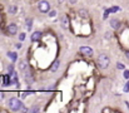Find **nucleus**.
<instances>
[{"mask_svg": "<svg viewBox=\"0 0 129 113\" xmlns=\"http://www.w3.org/2000/svg\"><path fill=\"white\" fill-rule=\"evenodd\" d=\"M8 106L11 111L14 112H18V111H23L24 109V104L21 101H19L18 98H10L8 101Z\"/></svg>", "mask_w": 129, "mask_h": 113, "instance_id": "1", "label": "nucleus"}, {"mask_svg": "<svg viewBox=\"0 0 129 113\" xmlns=\"http://www.w3.org/2000/svg\"><path fill=\"white\" fill-rule=\"evenodd\" d=\"M109 63H110V60H109V58H108L105 54H100V55L96 58V64H98L102 69H107V68L109 67Z\"/></svg>", "mask_w": 129, "mask_h": 113, "instance_id": "2", "label": "nucleus"}, {"mask_svg": "<svg viewBox=\"0 0 129 113\" xmlns=\"http://www.w3.org/2000/svg\"><path fill=\"white\" fill-rule=\"evenodd\" d=\"M38 8H39V10H40L42 13H48V11L50 10V4H49L46 0H42V1H39Z\"/></svg>", "mask_w": 129, "mask_h": 113, "instance_id": "3", "label": "nucleus"}, {"mask_svg": "<svg viewBox=\"0 0 129 113\" xmlns=\"http://www.w3.org/2000/svg\"><path fill=\"white\" fill-rule=\"evenodd\" d=\"M79 50H80V53L84 54L85 57H93V53H94L93 49H91L90 47H80Z\"/></svg>", "mask_w": 129, "mask_h": 113, "instance_id": "4", "label": "nucleus"}, {"mask_svg": "<svg viewBox=\"0 0 129 113\" xmlns=\"http://www.w3.org/2000/svg\"><path fill=\"white\" fill-rule=\"evenodd\" d=\"M8 33L11 34V35H15V34L18 33V27H16L15 24H10V25L8 27Z\"/></svg>", "mask_w": 129, "mask_h": 113, "instance_id": "5", "label": "nucleus"}, {"mask_svg": "<svg viewBox=\"0 0 129 113\" xmlns=\"http://www.w3.org/2000/svg\"><path fill=\"white\" fill-rule=\"evenodd\" d=\"M61 25H63L64 29H68L69 28V19H68L67 15H63V18H61Z\"/></svg>", "mask_w": 129, "mask_h": 113, "instance_id": "6", "label": "nucleus"}, {"mask_svg": "<svg viewBox=\"0 0 129 113\" xmlns=\"http://www.w3.org/2000/svg\"><path fill=\"white\" fill-rule=\"evenodd\" d=\"M40 38H42V33L40 32H34L31 34V41H38V40H40Z\"/></svg>", "mask_w": 129, "mask_h": 113, "instance_id": "7", "label": "nucleus"}, {"mask_svg": "<svg viewBox=\"0 0 129 113\" xmlns=\"http://www.w3.org/2000/svg\"><path fill=\"white\" fill-rule=\"evenodd\" d=\"M19 68H20V71H23V72H26L29 68H28V63L26 62H24V60H20L19 62Z\"/></svg>", "mask_w": 129, "mask_h": 113, "instance_id": "8", "label": "nucleus"}, {"mask_svg": "<svg viewBox=\"0 0 129 113\" xmlns=\"http://www.w3.org/2000/svg\"><path fill=\"white\" fill-rule=\"evenodd\" d=\"M119 20H117V19H113V20H110V25H112V28L113 29H118L119 28Z\"/></svg>", "mask_w": 129, "mask_h": 113, "instance_id": "9", "label": "nucleus"}, {"mask_svg": "<svg viewBox=\"0 0 129 113\" xmlns=\"http://www.w3.org/2000/svg\"><path fill=\"white\" fill-rule=\"evenodd\" d=\"M8 57H9L13 62H15V60H16V58H18V54H16L15 52H9V53H8Z\"/></svg>", "mask_w": 129, "mask_h": 113, "instance_id": "10", "label": "nucleus"}, {"mask_svg": "<svg viewBox=\"0 0 129 113\" xmlns=\"http://www.w3.org/2000/svg\"><path fill=\"white\" fill-rule=\"evenodd\" d=\"M25 80H26V82H28L29 84H30V83L33 82V78H31V74H30V72H29V69H28V71L25 72Z\"/></svg>", "mask_w": 129, "mask_h": 113, "instance_id": "11", "label": "nucleus"}, {"mask_svg": "<svg viewBox=\"0 0 129 113\" xmlns=\"http://www.w3.org/2000/svg\"><path fill=\"white\" fill-rule=\"evenodd\" d=\"M59 65H60V62H59V60H55V63H54L53 67H51V72H56V71L59 69Z\"/></svg>", "mask_w": 129, "mask_h": 113, "instance_id": "12", "label": "nucleus"}, {"mask_svg": "<svg viewBox=\"0 0 129 113\" xmlns=\"http://www.w3.org/2000/svg\"><path fill=\"white\" fill-rule=\"evenodd\" d=\"M31 25H33V19H26V29L31 30Z\"/></svg>", "mask_w": 129, "mask_h": 113, "instance_id": "13", "label": "nucleus"}, {"mask_svg": "<svg viewBox=\"0 0 129 113\" xmlns=\"http://www.w3.org/2000/svg\"><path fill=\"white\" fill-rule=\"evenodd\" d=\"M16 10H18V8H16L15 5L9 6V13H10V14H15V13H16Z\"/></svg>", "mask_w": 129, "mask_h": 113, "instance_id": "14", "label": "nucleus"}, {"mask_svg": "<svg viewBox=\"0 0 129 113\" xmlns=\"http://www.w3.org/2000/svg\"><path fill=\"white\" fill-rule=\"evenodd\" d=\"M79 15H80L82 18H88V16H89V15H88V13H86V10H83V9H82V10H79Z\"/></svg>", "mask_w": 129, "mask_h": 113, "instance_id": "15", "label": "nucleus"}, {"mask_svg": "<svg viewBox=\"0 0 129 113\" xmlns=\"http://www.w3.org/2000/svg\"><path fill=\"white\" fill-rule=\"evenodd\" d=\"M120 8L119 6H113V8H110V9H108L109 10V13H115V11H118Z\"/></svg>", "mask_w": 129, "mask_h": 113, "instance_id": "16", "label": "nucleus"}, {"mask_svg": "<svg viewBox=\"0 0 129 113\" xmlns=\"http://www.w3.org/2000/svg\"><path fill=\"white\" fill-rule=\"evenodd\" d=\"M117 68H118V69H124V68H125V65H124V64H122V63H117Z\"/></svg>", "mask_w": 129, "mask_h": 113, "instance_id": "17", "label": "nucleus"}, {"mask_svg": "<svg viewBox=\"0 0 129 113\" xmlns=\"http://www.w3.org/2000/svg\"><path fill=\"white\" fill-rule=\"evenodd\" d=\"M124 92H129V80L125 83V85H124Z\"/></svg>", "mask_w": 129, "mask_h": 113, "instance_id": "18", "label": "nucleus"}, {"mask_svg": "<svg viewBox=\"0 0 129 113\" xmlns=\"http://www.w3.org/2000/svg\"><path fill=\"white\" fill-rule=\"evenodd\" d=\"M25 37H26V35H25V34H24V33H21V34H20V35H19V39H20V40H21V41H23V40H25Z\"/></svg>", "mask_w": 129, "mask_h": 113, "instance_id": "19", "label": "nucleus"}, {"mask_svg": "<svg viewBox=\"0 0 129 113\" xmlns=\"http://www.w3.org/2000/svg\"><path fill=\"white\" fill-rule=\"evenodd\" d=\"M55 15H56V11H55V10H53V11H50V13H49V16H51V18H53V16H55Z\"/></svg>", "mask_w": 129, "mask_h": 113, "instance_id": "20", "label": "nucleus"}, {"mask_svg": "<svg viewBox=\"0 0 129 113\" xmlns=\"http://www.w3.org/2000/svg\"><path fill=\"white\" fill-rule=\"evenodd\" d=\"M124 78L129 79V71H124Z\"/></svg>", "mask_w": 129, "mask_h": 113, "instance_id": "21", "label": "nucleus"}, {"mask_svg": "<svg viewBox=\"0 0 129 113\" xmlns=\"http://www.w3.org/2000/svg\"><path fill=\"white\" fill-rule=\"evenodd\" d=\"M125 57L129 59V50H127V52H125Z\"/></svg>", "mask_w": 129, "mask_h": 113, "instance_id": "22", "label": "nucleus"}, {"mask_svg": "<svg viewBox=\"0 0 129 113\" xmlns=\"http://www.w3.org/2000/svg\"><path fill=\"white\" fill-rule=\"evenodd\" d=\"M69 1H70L72 4H75V3H77V0H69Z\"/></svg>", "mask_w": 129, "mask_h": 113, "instance_id": "23", "label": "nucleus"}]
</instances>
